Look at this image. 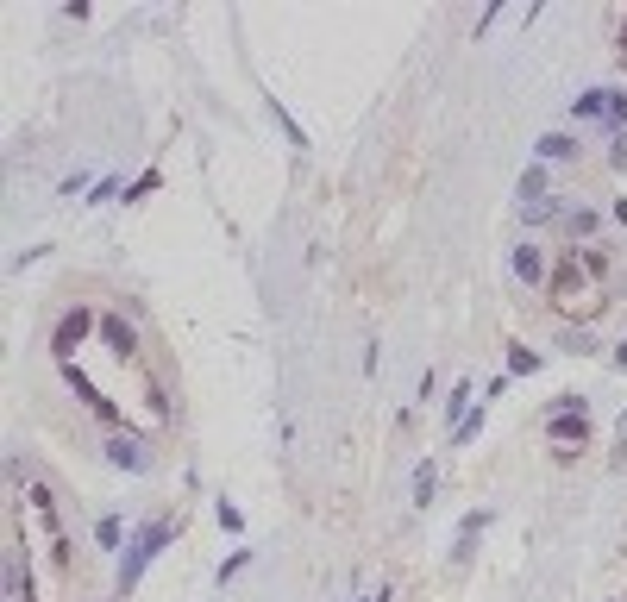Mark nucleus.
Returning <instances> with one entry per match:
<instances>
[{"label":"nucleus","mask_w":627,"mask_h":602,"mask_svg":"<svg viewBox=\"0 0 627 602\" xmlns=\"http://www.w3.org/2000/svg\"><path fill=\"white\" fill-rule=\"evenodd\" d=\"M609 364H615V370H627V339H621V345H615V352H609Z\"/></svg>","instance_id":"nucleus-18"},{"label":"nucleus","mask_w":627,"mask_h":602,"mask_svg":"<svg viewBox=\"0 0 627 602\" xmlns=\"http://www.w3.org/2000/svg\"><path fill=\"white\" fill-rule=\"evenodd\" d=\"M546 433L559 439V446H584V439H590V414H584V408H552Z\"/></svg>","instance_id":"nucleus-2"},{"label":"nucleus","mask_w":627,"mask_h":602,"mask_svg":"<svg viewBox=\"0 0 627 602\" xmlns=\"http://www.w3.org/2000/svg\"><path fill=\"white\" fill-rule=\"evenodd\" d=\"M615 439H621V452H627V421H621V433H615Z\"/></svg>","instance_id":"nucleus-19"},{"label":"nucleus","mask_w":627,"mask_h":602,"mask_svg":"<svg viewBox=\"0 0 627 602\" xmlns=\"http://www.w3.org/2000/svg\"><path fill=\"white\" fill-rule=\"evenodd\" d=\"M88 327H95V314H88V308L63 314V327H57V358H69V352H76V345L88 339Z\"/></svg>","instance_id":"nucleus-4"},{"label":"nucleus","mask_w":627,"mask_h":602,"mask_svg":"<svg viewBox=\"0 0 627 602\" xmlns=\"http://www.w3.org/2000/svg\"><path fill=\"white\" fill-rule=\"evenodd\" d=\"M571 157H577V138L571 132H546L540 138V164H571Z\"/></svg>","instance_id":"nucleus-7"},{"label":"nucleus","mask_w":627,"mask_h":602,"mask_svg":"<svg viewBox=\"0 0 627 602\" xmlns=\"http://www.w3.org/2000/svg\"><path fill=\"white\" fill-rule=\"evenodd\" d=\"M107 465H120V471H151V452H145V439H132V433L107 439Z\"/></svg>","instance_id":"nucleus-3"},{"label":"nucleus","mask_w":627,"mask_h":602,"mask_svg":"<svg viewBox=\"0 0 627 602\" xmlns=\"http://www.w3.org/2000/svg\"><path fill=\"white\" fill-rule=\"evenodd\" d=\"M609 164H615V170H627V132H615V145H609Z\"/></svg>","instance_id":"nucleus-17"},{"label":"nucleus","mask_w":627,"mask_h":602,"mask_svg":"<svg viewBox=\"0 0 627 602\" xmlns=\"http://www.w3.org/2000/svg\"><path fill=\"white\" fill-rule=\"evenodd\" d=\"M533 201H546V164L521 170V207H533Z\"/></svg>","instance_id":"nucleus-9"},{"label":"nucleus","mask_w":627,"mask_h":602,"mask_svg":"<svg viewBox=\"0 0 627 602\" xmlns=\"http://www.w3.org/2000/svg\"><path fill=\"white\" fill-rule=\"evenodd\" d=\"M621 51H627V32H621Z\"/></svg>","instance_id":"nucleus-20"},{"label":"nucleus","mask_w":627,"mask_h":602,"mask_svg":"<svg viewBox=\"0 0 627 602\" xmlns=\"http://www.w3.org/2000/svg\"><path fill=\"white\" fill-rule=\"evenodd\" d=\"M508 270H515L521 283H546V251H540V245H515V258H508Z\"/></svg>","instance_id":"nucleus-5"},{"label":"nucleus","mask_w":627,"mask_h":602,"mask_svg":"<svg viewBox=\"0 0 627 602\" xmlns=\"http://www.w3.org/2000/svg\"><path fill=\"white\" fill-rule=\"evenodd\" d=\"M565 233H571V239H590V233H596V214H590V207H571V214H565Z\"/></svg>","instance_id":"nucleus-11"},{"label":"nucleus","mask_w":627,"mask_h":602,"mask_svg":"<svg viewBox=\"0 0 627 602\" xmlns=\"http://www.w3.org/2000/svg\"><path fill=\"white\" fill-rule=\"evenodd\" d=\"M7 602H32V590H26V577H19V552L7 559Z\"/></svg>","instance_id":"nucleus-13"},{"label":"nucleus","mask_w":627,"mask_h":602,"mask_svg":"<svg viewBox=\"0 0 627 602\" xmlns=\"http://www.w3.org/2000/svg\"><path fill=\"white\" fill-rule=\"evenodd\" d=\"M559 352H571V358H590V352H596V339H590V333H559Z\"/></svg>","instance_id":"nucleus-14"},{"label":"nucleus","mask_w":627,"mask_h":602,"mask_svg":"<svg viewBox=\"0 0 627 602\" xmlns=\"http://www.w3.org/2000/svg\"><path fill=\"white\" fill-rule=\"evenodd\" d=\"M565 214H571L565 201H533V207H521V220H527V226H546V220H565Z\"/></svg>","instance_id":"nucleus-10"},{"label":"nucleus","mask_w":627,"mask_h":602,"mask_svg":"<svg viewBox=\"0 0 627 602\" xmlns=\"http://www.w3.org/2000/svg\"><path fill=\"white\" fill-rule=\"evenodd\" d=\"M101 333H107V345H113V352H120V358H132V352H138V333L126 327L120 314H107V320H101Z\"/></svg>","instance_id":"nucleus-8"},{"label":"nucleus","mask_w":627,"mask_h":602,"mask_svg":"<svg viewBox=\"0 0 627 602\" xmlns=\"http://www.w3.org/2000/svg\"><path fill=\"white\" fill-rule=\"evenodd\" d=\"M433 490H439V471H433V465H421V471H414V502L427 508V502H433Z\"/></svg>","instance_id":"nucleus-12"},{"label":"nucleus","mask_w":627,"mask_h":602,"mask_svg":"<svg viewBox=\"0 0 627 602\" xmlns=\"http://www.w3.org/2000/svg\"><path fill=\"white\" fill-rule=\"evenodd\" d=\"M508 370H515V377H527V370H540V352H527V345H515V352H508Z\"/></svg>","instance_id":"nucleus-15"},{"label":"nucleus","mask_w":627,"mask_h":602,"mask_svg":"<svg viewBox=\"0 0 627 602\" xmlns=\"http://www.w3.org/2000/svg\"><path fill=\"white\" fill-rule=\"evenodd\" d=\"M490 521H496L490 508H477V515H464V527H458V546H452V565H464V559H471V546H477V534H483Z\"/></svg>","instance_id":"nucleus-6"},{"label":"nucleus","mask_w":627,"mask_h":602,"mask_svg":"<svg viewBox=\"0 0 627 602\" xmlns=\"http://www.w3.org/2000/svg\"><path fill=\"white\" fill-rule=\"evenodd\" d=\"M584 270H590V276H602V270H609V258H602L596 245H584Z\"/></svg>","instance_id":"nucleus-16"},{"label":"nucleus","mask_w":627,"mask_h":602,"mask_svg":"<svg viewBox=\"0 0 627 602\" xmlns=\"http://www.w3.org/2000/svg\"><path fill=\"white\" fill-rule=\"evenodd\" d=\"M170 540H176V527H170V521H151V527H145V534H138V540H132V552H126V565H120V590H132V584H138V577H145V565H151V559H157V552H164Z\"/></svg>","instance_id":"nucleus-1"}]
</instances>
